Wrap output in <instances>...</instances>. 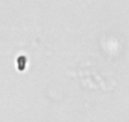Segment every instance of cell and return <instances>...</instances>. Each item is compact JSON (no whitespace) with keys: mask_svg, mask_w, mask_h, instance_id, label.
<instances>
[{"mask_svg":"<svg viewBox=\"0 0 129 122\" xmlns=\"http://www.w3.org/2000/svg\"><path fill=\"white\" fill-rule=\"evenodd\" d=\"M24 68H25V57L20 56L18 58V69L19 70H24Z\"/></svg>","mask_w":129,"mask_h":122,"instance_id":"obj_1","label":"cell"}]
</instances>
